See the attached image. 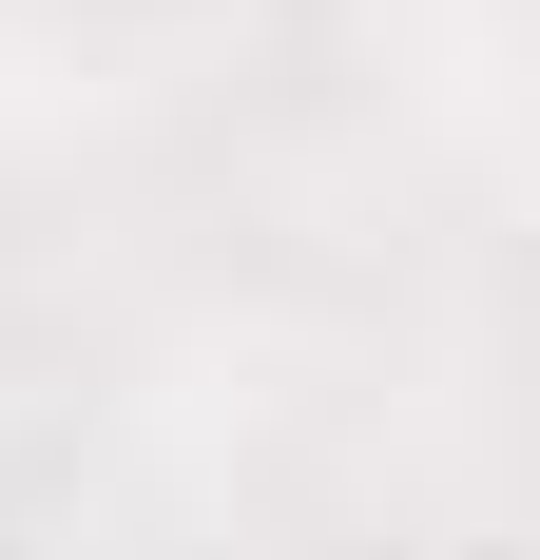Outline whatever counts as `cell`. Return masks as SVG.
Returning <instances> with one entry per match:
<instances>
[]
</instances>
